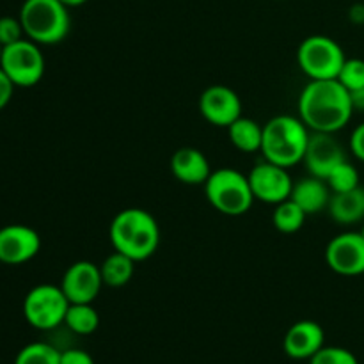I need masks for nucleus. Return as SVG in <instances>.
Masks as SVG:
<instances>
[{"mask_svg":"<svg viewBox=\"0 0 364 364\" xmlns=\"http://www.w3.org/2000/svg\"><path fill=\"white\" fill-rule=\"evenodd\" d=\"M354 114L350 91L338 78L311 80L299 96V117L311 132L336 134Z\"/></svg>","mask_w":364,"mask_h":364,"instance_id":"nucleus-1","label":"nucleus"},{"mask_svg":"<svg viewBox=\"0 0 364 364\" xmlns=\"http://www.w3.org/2000/svg\"><path fill=\"white\" fill-rule=\"evenodd\" d=\"M109 237L114 251L134 262H144L159 249L160 228L155 217L146 210L127 208L112 219Z\"/></svg>","mask_w":364,"mask_h":364,"instance_id":"nucleus-2","label":"nucleus"},{"mask_svg":"<svg viewBox=\"0 0 364 364\" xmlns=\"http://www.w3.org/2000/svg\"><path fill=\"white\" fill-rule=\"evenodd\" d=\"M311 130L302 123L301 117L276 116L263 127L262 153L267 162L276 166L294 167L304 160Z\"/></svg>","mask_w":364,"mask_h":364,"instance_id":"nucleus-3","label":"nucleus"},{"mask_svg":"<svg viewBox=\"0 0 364 364\" xmlns=\"http://www.w3.org/2000/svg\"><path fill=\"white\" fill-rule=\"evenodd\" d=\"M20 21L25 36L38 45H57L71 27L68 7L60 0H25Z\"/></svg>","mask_w":364,"mask_h":364,"instance_id":"nucleus-4","label":"nucleus"},{"mask_svg":"<svg viewBox=\"0 0 364 364\" xmlns=\"http://www.w3.org/2000/svg\"><path fill=\"white\" fill-rule=\"evenodd\" d=\"M205 194L217 212L230 217L244 215L255 203L249 176L233 167H220L212 171L205 183Z\"/></svg>","mask_w":364,"mask_h":364,"instance_id":"nucleus-5","label":"nucleus"},{"mask_svg":"<svg viewBox=\"0 0 364 364\" xmlns=\"http://www.w3.org/2000/svg\"><path fill=\"white\" fill-rule=\"evenodd\" d=\"M297 60L301 70L311 80H329V78H338L347 57L340 43L329 36L316 34L309 36L301 43L297 50Z\"/></svg>","mask_w":364,"mask_h":364,"instance_id":"nucleus-6","label":"nucleus"},{"mask_svg":"<svg viewBox=\"0 0 364 364\" xmlns=\"http://www.w3.org/2000/svg\"><path fill=\"white\" fill-rule=\"evenodd\" d=\"M0 68L14 87H32L41 82L45 75V57L38 43L23 38L13 45L4 46Z\"/></svg>","mask_w":364,"mask_h":364,"instance_id":"nucleus-7","label":"nucleus"},{"mask_svg":"<svg viewBox=\"0 0 364 364\" xmlns=\"http://www.w3.org/2000/svg\"><path fill=\"white\" fill-rule=\"evenodd\" d=\"M70 301L63 288L55 284H38L23 301V316L34 329L52 331L64 323Z\"/></svg>","mask_w":364,"mask_h":364,"instance_id":"nucleus-8","label":"nucleus"},{"mask_svg":"<svg viewBox=\"0 0 364 364\" xmlns=\"http://www.w3.org/2000/svg\"><path fill=\"white\" fill-rule=\"evenodd\" d=\"M326 262L340 276L364 274V237L361 231H345L336 235L326 247Z\"/></svg>","mask_w":364,"mask_h":364,"instance_id":"nucleus-9","label":"nucleus"},{"mask_svg":"<svg viewBox=\"0 0 364 364\" xmlns=\"http://www.w3.org/2000/svg\"><path fill=\"white\" fill-rule=\"evenodd\" d=\"M255 199L269 205H279L291 196L294 181H291L288 169L276 166L272 162H262L247 174Z\"/></svg>","mask_w":364,"mask_h":364,"instance_id":"nucleus-10","label":"nucleus"},{"mask_svg":"<svg viewBox=\"0 0 364 364\" xmlns=\"http://www.w3.org/2000/svg\"><path fill=\"white\" fill-rule=\"evenodd\" d=\"M102 287L105 284H103L100 267L87 259L75 262L73 265L68 267L63 276V283H60V288L70 304H92L102 291Z\"/></svg>","mask_w":364,"mask_h":364,"instance_id":"nucleus-11","label":"nucleus"},{"mask_svg":"<svg viewBox=\"0 0 364 364\" xmlns=\"http://www.w3.org/2000/svg\"><path fill=\"white\" fill-rule=\"evenodd\" d=\"M345 160H347V155H345L343 146L338 142V139H334V134L311 132L308 149L302 160L311 176L327 180V176Z\"/></svg>","mask_w":364,"mask_h":364,"instance_id":"nucleus-12","label":"nucleus"},{"mask_svg":"<svg viewBox=\"0 0 364 364\" xmlns=\"http://www.w3.org/2000/svg\"><path fill=\"white\" fill-rule=\"evenodd\" d=\"M41 249L38 231L25 224H7L0 228V262L21 265L36 258Z\"/></svg>","mask_w":364,"mask_h":364,"instance_id":"nucleus-13","label":"nucleus"},{"mask_svg":"<svg viewBox=\"0 0 364 364\" xmlns=\"http://www.w3.org/2000/svg\"><path fill=\"white\" fill-rule=\"evenodd\" d=\"M199 110L210 124L228 128L242 116L240 96L226 85H212L199 98Z\"/></svg>","mask_w":364,"mask_h":364,"instance_id":"nucleus-14","label":"nucleus"},{"mask_svg":"<svg viewBox=\"0 0 364 364\" xmlns=\"http://www.w3.org/2000/svg\"><path fill=\"white\" fill-rule=\"evenodd\" d=\"M326 345V333L322 326L313 320H301L288 329L283 348L291 359H311Z\"/></svg>","mask_w":364,"mask_h":364,"instance_id":"nucleus-15","label":"nucleus"},{"mask_svg":"<svg viewBox=\"0 0 364 364\" xmlns=\"http://www.w3.org/2000/svg\"><path fill=\"white\" fill-rule=\"evenodd\" d=\"M174 178L185 185H205L212 174L208 159L198 148H180L171 159Z\"/></svg>","mask_w":364,"mask_h":364,"instance_id":"nucleus-16","label":"nucleus"},{"mask_svg":"<svg viewBox=\"0 0 364 364\" xmlns=\"http://www.w3.org/2000/svg\"><path fill=\"white\" fill-rule=\"evenodd\" d=\"M331 196L333 192L327 181L309 174L308 178H302L299 183L294 185L290 199H294L308 215H315L329 206Z\"/></svg>","mask_w":364,"mask_h":364,"instance_id":"nucleus-17","label":"nucleus"},{"mask_svg":"<svg viewBox=\"0 0 364 364\" xmlns=\"http://www.w3.org/2000/svg\"><path fill=\"white\" fill-rule=\"evenodd\" d=\"M329 215L341 226H352L364 220V188H352L347 192H334L329 201Z\"/></svg>","mask_w":364,"mask_h":364,"instance_id":"nucleus-18","label":"nucleus"},{"mask_svg":"<svg viewBox=\"0 0 364 364\" xmlns=\"http://www.w3.org/2000/svg\"><path fill=\"white\" fill-rule=\"evenodd\" d=\"M228 134H230V141L237 149L244 153H255L262 151V141H263V127H259L255 119L251 117L240 116L237 121L228 127Z\"/></svg>","mask_w":364,"mask_h":364,"instance_id":"nucleus-19","label":"nucleus"},{"mask_svg":"<svg viewBox=\"0 0 364 364\" xmlns=\"http://www.w3.org/2000/svg\"><path fill=\"white\" fill-rule=\"evenodd\" d=\"M135 263L128 256L121 255V252L114 251L112 255L107 256L103 263L100 265V272H102V279L105 287L110 288H121L128 284L134 277Z\"/></svg>","mask_w":364,"mask_h":364,"instance_id":"nucleus-20","label":"nucleus"},{"mask_svg":"<svg viewBox=\"0 0 364 364\" xmlns=\"http://www.w3.org/2000/svg\"><path fill=\"white\" fill-rule=\"evenodd\" d=\"M68 329L78 336H89L100 326V315L92 304H70L64 318Z\"/></svg>","mask_w":364,"mask_h":364,"instance_id":"nucleus-21","label":"nucleus"},{"mask_svg":"<svg viewBox=\"0 0 364 364\" xmlns=\"http://www.w3.org/2000/svg\"><path fill=\"white\" fill-rule=\"evenodd\" d=\"M306 217H308V213H306L294 199H287V201L276 205L272 223L279 233L291 235L297 233V231L304 226Z\"/></svg>","mask_w":364,"mask_h":364,"instance_id":"nucleus-22","label":"nucleus"},{"mask_svg":"<svg viewBox=\"0 0 364 364\" xmlns=\"http://www.w3.org/2000/svg\"><path fill=\"white\" fill-rule=\"evenodd\" d=\"M14 364H60V350L43 341L28 343L18 352Z\"/></svg>","mask_w":364,"mask_h":364,"instance_id":"nucleus-23","label":"nucleus"},{"mask_svg":"<svg viewBox=\"0 0 364 364\" xmlns=\"http://www.w3.org/2000/svg\"><path fill=\"white\" fill-rule=\"evenodd\" d=\"M326 181L333 194L334 192L352 191V188L359 187V171L348 160H345L327 176Z\"/></svg>","mask_w":364,"mask_h":364,"instance_id":"nucleus-24","label":"nucleus"},{"mask_svg":"<svg viewBox=\"0 0 364 364\" xmlns=\"http://www.w3.org/2000/svg\"><path fill=\"white\" fill-rule=\"evenodd\" d=\"M309 364H359L358 358L343 347H326L323 345L311 359Z\"/></svg>","mask_w":364,"mask_h":364,"instance_id":"nucleus-25","label":"nucleus"},{"mask_svg":"<svg viewBox=\"0 0 364 364\" xmlns=\"http://www.w3.org/2000/svg\"><path fill=\"white\" fill-rule=\"evenodd\" d=\"M338 80L348 89V91H355V89L364 87V60L363 59H347L343 68H341Z\"/></svg>","mask_w":364,"mask_h":364,"instance_id":"nucleus-26","label":"nucleus"},{"mask_svg":"<svg viewBox=\"0 0 364 364\" xmlns=\"http://www.w3.org/2000/svg\"><path fill=\"white\" fill-rule=\"evenodd\" d=\"M23 25H21L20 18L13 16H2L0 18V43L2 46L13 45V43L23 39Z\"/></svg>","mask_w":364,"mask_h":364,"instance_id":"nucleus-27","label":"nucleus"},{"mask_svg":"<svg viewBox=\"0 0 364 364\" xmlns=\"http://www.w3.org/2000/svg\"><path fill=\"white\" fill-rule=\"evenodd\" d=\"M60 364H95L91 354L80 348H70L60 352Z\"/></svg>","mask_w":364,"mask_h":364,"instance_id":"nucleus-28","label":"nucleus"},{"mask_svg":"<svg viewBox=\"0 0 364 364\" xmlns=\"http://www.w3.org/2000/svg\"><path fill=\"white\" fill-rule=\"evenodd\" d=\"M350 151L358 160L364 162V123L358 124L350 135Z\"/></svg>","mask_w":364,"mask_h":364,"instance_id":"nucleus-29","label":"nucleus"},{"mask_svg":"<svg viewBox=\"0 0 364 364\" xmlns=\"http://www.w3.org/2000/svg\"><path fill=\"white\" fill-rule=\"evenodd\" d=\"M13 91H14V84L9 80V77L4 73L2 68H0V110L11 102V98H13Z\"/></svg>","mask_w":364,"mask_h":364,"instance_id":"nucleus-30","label":"nucleus"},{"mask_svg":"<svg viewBox=\"0 0 364 364\" xmlns=\"http://www.w3.org/2000/svg\"><path fill=\"white\" fill-rule=\"evenodd\" d=\"M350 100H352V107H354V110L364 112V87L350 91Z\"/></svg>","mask_w":364,"mask_h":364,"instance_id":"nucleus-31","label":"nucleus"},{"mask_svg":"<svg viewBox=\"0 0 364 364\" xmlns=\"http://www.w3.org/2000/svg\"><path fill=\"white\" fill-rule=\"evenodd\" d=\"M348 14H350V20L354 23H364V4H358V6L352 7Z\"/></svg>","mask_w":364,"mask_h":364,"instance_id":"nucleus-32","label":"nucleus"},{"mask_svg":"<svg viewBox=\"0 0 364 364\" xmlns=\"http://www.w3.org/2000/svg\"><path fill=\"white\" fill-rule=\"evenodd\" d=\"M60 2H63L64 6H66L68 9H70V7L82 6V4H85V2H87V0H60Z\"/></svg>","mask_w":364,"mask_h":364,"instance_id":"nucleus-33","label":"nucleus"},{"mask_svg":"<svg viewBox=\"0 0 364 364\" xmlns=\"http://www.w3.org/2000/svg\"><path fill=\"white\" fill-rule=\"evenodd\" d=\"M2 50H4V46H2V43H0V57H2Z\"/></svg>","mask_w":364,"mask_h":364,"instance_id":"nucleus-34","label":"nucleus"},{"mask_svg":"<svg viewBox=\"0 0 364 364\" xmlns=\"http://www.w3.org/2000/svg\"><path fill=\"white\" fill-rule=\"evenodd\" d=\"M361 233H363V237H364V224H363V230H361Z\"/></svg>","mask_w":364,"mask_h":364,"instance_id":"nucleus-35","label":"nucleus"}]
</instances>
